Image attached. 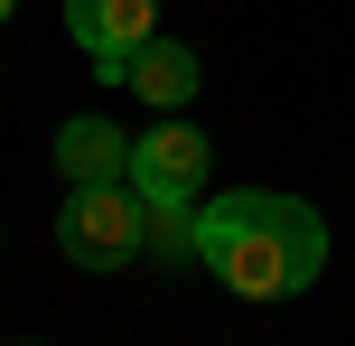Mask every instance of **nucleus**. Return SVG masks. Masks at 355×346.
Wrapping results in <instances>:
<instances>
[{
    "label": "nucleus",
    "instance_id": "nucleus-2",
    "mask_svg": "<svg viewBox=\"0 0 355 346\" xmlns=\"http://www.w3.org/2000/svg\"><path fill=\"white\" fill-rule=\"evenodd\" d=\"M56 243H66L75 272H122V262L141 253V187H131V178L75 187L66 216H56Z\"/></svg>",
    "mask_w": 355,
    "mask_h": 346
},
{
    "label": "nucleus",
    "instance_id": "nucleus-6",
    "mask_svg": "<svg viewBox=\"0 0 355 346\" xmlns=\"http://www.w3.org/2000/svg\"><path fill=\"white\" fill-rule=\"evenodd\" d=\"M56 168H66L75 187H94V178H131V141L103 122V112H75V122L56 131Z\"/></svg>",
    "mask_w": 355,
    "mask_h": 346
},
{
    "label": "nucleus",
    "instance_id": "nucleus-1",
    "mask_svg": "<svg viewBox=\"0 0 355 346\" xmlns=\"http://www.w3.org/2000/svg\"><path fill=\"white\" fill-rule=\"evenodd\" d=\"M196 262H206L234 300H290V291L318 281L327 225H318L309 197H281V187H225V197L196 206Z\"/></svg>",
    "mask_w": 355,
    "mask_h": 346
},
{
    "label": "nucleus",
    "instance_id": "nucleus-3",
    "mask_svg": "<svg viewBox=\"0 0 355 346\" xmlns=\"http://www.w3.org/2000/svg\"><path fill=\"white\" fill-rule=\"evenodd\" d=\"M206 168H215V150H206V131H196L187 112H159V122L131 141V187H141V206H196Z\"/></svg>",
    "mask_w": 355,
    "mask_h": 346
},
{
    "label": "nucleus",
    "instance_id": "nucleus-7",
    "mask_svg": "<svg viewBox=\"0 0 355 346\" xmlns=\"http://www.w3.org/2000/svg\"><path fill=\"white\" fill-rule=\"evenodd\" d=\"M141 253L196 262V206H141Z\"/></svg>",
    "mask_w": 355,
    "mask_h": 346
},
{
    "label": "nucleus",
    "instance_id": "nucleus-5",
    "mask_svg": "<svg viewBox=\"0 0 355 346\" xmlns=\"http://www.w3.org/2000/svg\"><path fill=\"white\" fill-rule=\"evenodd\" d=\"M122 85L141 94V103H159V112H178V103H196V56L178 47V37H159V28H150L141 47H131Z\"/></svg>",
    "mask_w": 355,
    "mask_h": 346
},
{
    "label": "nucleus",
    "instance_id": "nucleus-8",
    "mask_svg": "<svg viewBox=\"0 0 355 346\" xmlns=\"http://www.w3.org/2000/svg\"><path fill=\"white\" fill-rule=\"evenodd\" d=\"M10 10H19V0H0V28H10Z\"/></svg>",
    "mask_w": 355,
    "mask_h": 346
},
{
    "label": "nucleus",
    "instance_id": "nucleus-4",
    "mask_svg": "<svg viewBox=\"0 0 355 346\" xmlns=\"http://www.w3.org/2000/svg\"><path fill=\"white\" fill-rule=\"evenodd\" d=\"M66 28H75V47H85V66L103 75V85H122L131 47L159 28V0H66Z\"/></svg>",
    "mask_w": 355,
    "mask_h": 346
}]
</instances>
